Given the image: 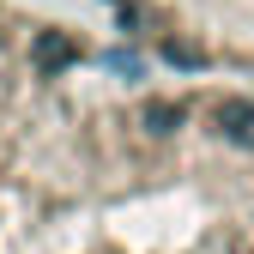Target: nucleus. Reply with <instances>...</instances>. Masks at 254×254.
<instances>
[{
    "instance_id": "nucleus-1",
    "label": "nucleus",
    "mask_w": 254,
    "mask_h": 254,
    "mask_svg": "<svg viewBox=\"0 0 254 254\" xmlns=\"http://www.w3.org/2000/svg\"><path fill=\"white\" fill-rule=\"evenodd\" d=\"M212 121H218V133H224L230 145L254 151V103H248V97H218Z\"/></svg>"
},
{
    "instance_id": "nucleus-2",
    "label": "nucleus",
    "mask_w": 254,
    "mask_h": 254,
    "mask_svg": "<svg viewBox=\"0 0 254 254\" xmlns=\"http://www.w3.org/2000/svg\"><path fill=\"white\" fill-rule=\"evenodd\" d=\"M73 61H79V43L67 30H43L37 37V67L43 73H61V67H73Z\"/></svg>"
},
{
    "instance_id": "nucleus-5",
    "label": "nucleus",
    "mask_w": 254,
    "mask_h": 254,
    "mask_svg": "<svg viewBox=\"0 0 254 254\" xmlns=\"http://www.w3.org/2000/svg\"><path fill=\"white\" fill-rule=\"evenodd\" d=\"M115 6H121V0H115Z\"/></svg>"
},
{
    "instance_id": "nucleus-3",
    "label": "nucleus",
    "mask_w": 254,
    "mask_h": 254,
    "mask_svg": "<svg viewBox=\"0 0 254 254\" xmlns=\"http://www.w3.org/2000/svg\"><path fill=\"white\" fill-rule=\"evenodd\" d=\"M145 127H151V133H170V127H182V103H145Z\"/></svg>"
},
{
    "instance_id": "nucleus-4",
    "label": "nucleus",
    "mask_w": 254,
    "mask_h": 254,
    "mask_svg": "<svg viewBox=\"0 0 254 254\" xmlns=\"http://www.w3.org/2000/svg\"><path fill=\"white\" fill-rule=\"evenodd\" d=\"M164 61H176V67H206V55H200L194 43H176V37L164 43Z\"/></svg>"
}]
</instances>
